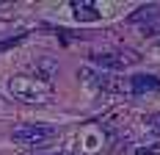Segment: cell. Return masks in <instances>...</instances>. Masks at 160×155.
<instances>
[{"instance_id": "obj_5", "label": "cell", "mask_w": 160, "mask_h": 155, "mask_svg": "<svg viewBox=\"0 0 160 155\" xmlns=\"http://www.w3.org/2000/svg\"><path fill=\"white\" fill-rule=\"evenodd\" d=\"M158 17H160V6H158V3H149V6L135 8V11L130 14V22L138 25V22H152V19H158Z\"/></svg>"}, {"instance_id": "obj_1", "label": "cell", "mask_w": 160, "mask_h": 155, "mask_svg": "<svg viewBox=\"0 0 160 155\" xmlns=\"http://www.w3.org/2000/svg\"><path fill=\"white\" fill-rule=\"evenodd\" d=\"M8 92L14 94L17 100L28 103V105H47L52 100V83L42 80V78H11L8 80Z\"/></svg>"}, {"instance_id": "obj_4", "label": "cell", "mask_w": 160, "mask_h": 155, "mask_svg": "<svg viewBox=\"0 0 160 155\" xmlns=\"http://www.w3.org/2000/svg\"><path fill=\"white\" fill-rule=\"evenodd\" d=\"M72 14L78 22H97L99 19V8L94 0H72Z\"/></svg>"}, {"instance_id": "obj_8", "label": "cell", "mask_w": 160, "mask_h": 155, "mask_svg": "<svg viewBox=\"0 0 160 155\" xmlns=\"http://www.w3.org/2000/svg\"><path fill=\"white\" fill-rule=\"evenodd\" d=\"M22 39H25V36H11V39H6V42H0V53H3V50H8V47H14V45H19Z\"/></svg>"}, {"instance_id": "obj_7", "label": "cell", "mask_w": 160, "mask_h": 155, "mask_svg": "<svg viewBox=\"0 0 160 155\" xmlns=\"http://www.w3.org/2000/svg\"><path fill=\"white\" fill-rule=\"evenodd\" d=\"M146 125H149L152 133H158V136H160V114H149V116H146Z\"/></svg>"}, {"instance_id": "obj_3", "label": "cell", "mask_w": 160, "mask_h": 155, "mask_svg": "<svg viewBox=\"0 0 160 155\" xmlns=\"http://www.w3.org/2000/svg\"><path fill=\"white\" fill-rule=\"evenodd\" d=\"M132 94H160V78L155 75H132L130 78Z\"/></svg>"}, {"instance_id": "obj_10", "label": "cell", "mask_w": 160, "mask_h": 155, "mask_svg": "<svg viewBox=\"0 0 160 155\" xmlns=\"http://www.w3.org/2000/svg\"><path fill=\"white\" fill-rule=\"evenodd\" d=\"M158 47H160V42H158Z\"/></svg>"}, {"instance_id": "obj_9", "label": "cell", "mask_w": 160, "mask_h": 155, "mask_svg": "<svg viewBox=\"0 0 160 155\" xmlns=\"http://www.w3.org/2000/svg\"><path fill=\"white\" fill-rule=\"evenodd\" d=\"M55 155H66V152H55Z\"/></svg>"}, {"instance_id": "obj_2", "label": "cell", "mask_w": 160, "mask_h": 155, "mask_svg": "<svg viewBox=\"0 0 160 155\" xmlns=\"http://www.w3.org/2000/svg\"><path fill=\"white\" fill-rule=\"evenodd\" d=\"M55 136V127H50V125H19L14 130V141L17 144H42V141H47Z\"/></svg>"}, {"instance_id": "obj_6", "label": "cell", "mask_w": 160, "mask_h": 155, "mask_svg": "<svg viewBox=\"0 0 160 155\" xmlns=\"http://www.w3.org/2000/svg\"><path fill=\"white\" fill-rule=\"evenodd\" d=\"M91 61H94L97 67H108V69H122V67H124V58H116L111 53H94Z\"/></svg>"}]
</instances>
